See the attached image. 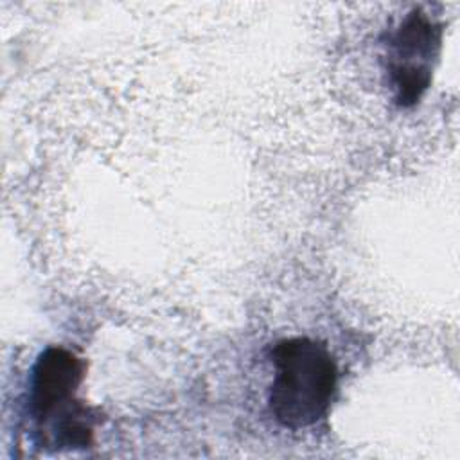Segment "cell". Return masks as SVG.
Listing matches in <instances>:
<instances>
[{"label": "cell", "instance_id": "obj_1", "mask_svg": "<svg viewBox=\"0 0 460 460\" xmlns=\"http://www.w3.org/2000/svg\"><path fill=\"white\" fill-rule=\"evenodd\" d=\"M271 365L268 404L279 424L302 429L327 415L338 368L325 345L302 336L280 340L271 350Z\"/></svg>", "mask_w": 460, "mask_h": 460}, {"label": "cell", "instance_id": "obj_2", "mask_svg": "<svg viewBox=\"0 0 460 460\" xmlns=\"http://www.w3.org/2000/svg\"><path fill=\"white\" fill-rule=\"evenodd\" d=\"M84 376V363L72 350L49 347L32 368L31 417L45 447H86L93 438L90 410L75 397Z\"/></svg>", "mask_w": 460, "mask_h": 460}, {"label": "cell", "instance_id": "obj_3", "mask_svg": "<svg viewBox=\"0 0 460 460\" xmlns=\"http://www.w3.org/2000/svg\"><path fill=\"white\" fill-rule=\"evenodd\" d=\"M440 47V27L415 9L388 41L386 72L399 106L415 104L431 81V63Z\"/></svg>", "mask_w": 460, "mask_h": 460}]
</instances>
